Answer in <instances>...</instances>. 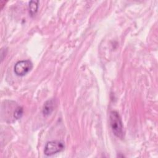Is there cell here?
I'll return each mask as SVG.
<instances>
[{
  "label": "cell",
  "mask_w": 158,
  "mask_h": 158,
  "mask_svg": "<svg viewBox=\"0 0 158 158\" xmlns=\"http://www.w3.org/2000/svg\"><path fill=\"white\" fill-rule=\"evenodd\" d=\"M109 122L112 131L114 135L120 139L124 137L123 126L119 114L115 110L110 112Z\"/></svg>",
  "instance_id": "obj_1"
},
{
  "label": "cell",
  "mask_w": 158,
  "mask_h": 158,
  "mask_svg": "<svg viewBox=\"0 0 158 158\" xmlns=\"http://www.w3.org/2000/svg\"><path fill=\"white\" fill-rule=\"evenodd\" d=\"M64 144L60 141H51L48 142L44 149V153L48 156H52L61 152L64 149Z\"/></svg>",
  "instance_id": "obj_2"
},
{
  "label": "cell",
  "mask_w": 158,
  "mask_h": 158,
  "mask_svg": "<svg viewBox=\"0 0 158 158\" xmlns=\"http://www.w3.org/2000/svg\"><path fill=\"white\" fill-rule=\"evenodd\" d=\"M33 68V64L29 60L18 61L14 65L15 73L19 77H23L27 74Z\"/></svg>",
  "instance_id": "obj_3"
},
{
  "label": "cell",
  "mask_w": 158,
  "mask_h": 158,
  "mask_svg": "<svg viewBox=\"0 0 158 158\" xmlns=\"http://www.w3.org/2000/svg\"><path fill=\"white\" fill-rule=\"evenodd\" d=\"M55 107V101L54 99H50L47 101L43 107L42 112L44 116L50 115L53 111Z\"/></svg>",
  "instance_id": "obj_4"
},
{
  "label": "cell",
  "mask_w": 158,
  "mask_h": 158,
  "mask_svg": "<svg viewBox=\"0 0 158 158\" xmlns=\"http://www.w3.org/2000/svg\"><path fill=\"white\" fill-rule=\"evenodd\" d=\"M38 1H31L29 2V12L31 16H33L36 14L38 8Z\"/></svg>",
  "instance_id": "obj_5"
},
{
  "label": "cell",
  "mask_w": 158,
  "mask_h": 158,
  "mask_svg": "<svg viewBox=\"0 0 158 158\" xmlns=\"http://www.w3.org/2000/svg\"><path fill=\"white\" fill-rule=\"evenodd\" d=\"M23 110L22 107L20 106L16 107L14 112V118L16 120L20 118L23 115Z\"/></svg>",
  "instance_id": "obj_6"
}]
</instances>
